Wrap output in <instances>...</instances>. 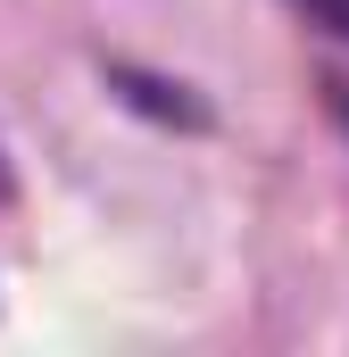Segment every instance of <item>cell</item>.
I'll list each match as a JSON object with an SVG mask.
<instances>
[{"instance_id": "obj_1", "label": "cell", "mask_w": 349, "mask_h": 357, "mask_svg": "<svg viewBox=\"0 0 349 357\" xmlns=\"http://www.w3.org/2000/svg\"><path fill=\"white\" fill-rule=\"evenodd\" d=\"M316 25H333V33H349V0H299Z\"/></svg>"}]
</instances>
